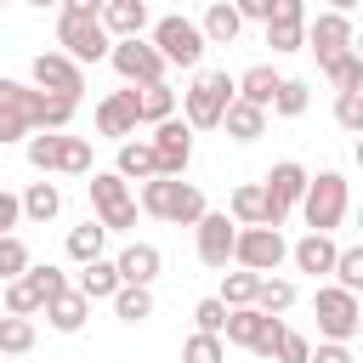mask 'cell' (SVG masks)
I'll list each match as a JSON object with an SVG mask.
<instances>
[{
  "mask_svg": "<svg viewBox=\"0 0 363 363\" xmlns=\"http://www.w3.org/2000/svg\"><path fill=\"white\" fill-rule=\"evenodd\" d=\"M79 102L68 96H51L40 85H23V79H0V142H23L28 130H68Z\"/></svg>",
  "mask_w": 363,
  "mask_h": 363,
  "instance_id": "obj_1",
  "label": "cell"
},
{
  "mask_svg": "<svg viewBox=\"0 0 363 363\" xmlns=\"http://www.w3.org/2000/svg\"><path fill=\"white\" fill-rule=\"evenodd\" d=\"M142 210L159 216V221L193 227L210 204H204V193H199L193 182H182V176H147V182H142Z\"/></svg>",
  "mask_w": 363,
  "mask_h": 363,
  "instance_id": "obj_2",
  "label": "cell"
},
{
  "mask_svg": "<svg viewBox=\"0 0 363 363\" xmlns=\"http://www.w3.org/2000/svg\"><path fill=\"white\" fill-rule=\"evenodd\" d=\"M227 102H233V74H227V68H199L193 85L182 91V119H187L193 130H216Z\"/></svg>",
  "mask_w": 363,
  "mask_h": 363,
  "instance_id": "obj_3",
  "label": "cell"
},
{
  "mask_svg": "<svg viewBox=\"0 0 363 363\" xmlns=\"http://www.w3.org/2000/svg\"><path fill=\"white\" fill-rule=\"evenodd\" d=\"M346 204H352L346 176H340V170H318V176H306V193H301L295 210L306 216L312 233H335V227L346 221Z\"/></svg>",
  "mask_w": 363,
  "mask_h": 363,
  "instance_id": "obj_4",
  "label": "cell"
},
{
  "mask_svg": "<svg viewBox=\"0 0 363 363\" xmlns=\"http://www.w3.org/2000/svg\"><path fill=\"white\" fill-rule=\"evenodd\" d=\"M159 57H164V68H199L204 62V34H199V23H187V17H159L153 23V40H147Z\"/></svg>",
  "mask_w": 363,
  "mask_h": 363,
  "instance_id": "obj_5",
  "label": "cell"
},
{
  "mask_svg": "<svg viewBox=\"0 0 363 363\" xmlns=\"http://www.w3.org/2000/svg\"><path fill=\"white\" fill-rule=\"evenodd\" d=\"M221 335H227L233 346H250L255 357H272V346H278L284 323H278L272 312H261V306H227V323H221Z\"/></svg>",
  "mask_w": 363,
  "mask_h": 363,
  "instance_id": "obj_6",
  "label": "cell"
},
{
  "mask_svg": "<svg viewBox=\"0 0 363 363\" xmlns=\"http://www.w3.org/2000/svg\"><path fill=\"white\" fill-rule=\"evenodd\" d=\"M91 204H96V221L108 233L136 227V199H130V187H125L119 170H91Z\"/></svg>",
  "mask_w": 363,
  "mask_h": 363,
  "instance_id": "obj_7",
  "label": "cell"
},
{
  "mask_svg": "<svg viewBox=\"0 0 363 363\" xmlns=\"http://www.w3.org/2000/svg\"><path fill=\"white\" fill-rule=\"evenodd\" d=\"M233 261L250 267V272H278L289 261V244L278 227H238L233 233Z\"/></svg>",
  "mask_w": 363,
  "mask_h": 363,
  "instance_id": "obj_8",
  "label": "cell"
},
{
  "mask_svg": "<svg viewBox=\"0 0 363 363\" xmlns=\"http://www.w3.org/2000/svg\"><path fill=\"white\" fill-rule=\"evenodd\" d=\"M147 147H153L159 176H187V164H193V125L170 113V119H159V125H153Z\"/></svg>",
  "mask_w": 363,
  "mask_h": 363,
  "instance_id": "obj_9",
  "label": "cell"
},
{
  "mask_svg": "<svg viewBox=\"0 0 363 363\" xmlns=\"http://www.w3.org/2000/svg\"><path fill=\"white\" fill-rule=\"evenodd\" d=\"M261 193H267V221H261V227H284V221H289V210H295V204H301V193H306V170H301L295 159H278V164L267 170Z\"/></svg>",
  "mask_w": 363,
  "mask_h": 363,
  "instance_id": "obj_10",
  "label": "cell"
},
{
  "mask_svg": "<svg viewBox=\"0 0 363 363\" xmlns=\"http://www.w3.org/2000/svg\"><path fill=\"white\" fill-rule=\"evenodd\" d=\"M108 62H113V74H119L125 85H153V79H164V57H159L142 34L113 40V45H108Z\"/></svg>",
  "mask_w": 363,
  "mask_h": 363,
  "instance_id": "obj_11",
  "label": "cell"
},
{
  "mask_svg": "<svg viewBox=\"0 0 363 363\" xmlns=\"http://www.w3.org/2000/svg\"><path fill=\"white\" fill-rule=\"evenodd\" d=\"M318 329H323V340H352V335L363 329L357 295L340 289V284H323V289H318Z\"/></svg>",
  "mask_w": 363,
  "mask_h": 363,
  "instance_id": "obj_12",
  "label": "cell"
},
{
  "mask_svg": "<svg viewBox=\"0 0 363 363\" xmlns=\"http://www.w3.org/2000/svg\"><path fill=\"white\" fill-rule=\"evenodd\" d=\"M57 45L85 68V62H102L113 40H108V28H102L96 17H74V11H62V23H57Z\"/></svg>",
  "mask_w": 363,
  "mask_h": 363,
  "instance_id": "obj_13",
  "label": "cell"
},
{
  "mask_svg": "<svg viewBox=\"0 0 363 363\" xmlns=\"http://www.w3.org/2000/svg\"><path fill=\"white\" fill-rule=\"evenodd\" d=\"M28 74H34L28 85H40V91H51V96H68V102H79V91H85V68H79L68 51H40Z\"/></svg>",
  "mask_w": 363,
  "mask_h": 363,
  "instance_id": "obj_14",
  "label": "cell"
},
{
  "mask_svg": "<svg viewBox=\"0 0 363 363\" xmlns=\"http://www.w3.org/2000/svg\"><path fill=\"white\" fill-rule=\"evenodd\" d=\"M193 233H199V261H204V267H216V272H227V261H233V233H238V221H233L227 210H204V216L193 221Z\"/></svg>",
  "mask_w": 363,
  "mask_h": 363,
  "instance_id": "obj_15",
  "label": "cell"
},
{
  "mask_svg": "<svg viewBox=\"0 0 363 363\" xmlns=\"http://www.w3.org/2000/svg\"><path fill=\"white\" fill-rule=\"evenodd\" d=\"M301 45H312L318 62L335 57V51H352V17H346V11H318V17L306 23V40H301Z\"/></svg>",
  "mask_w": 363,
  "mask_h": 363,
  "instance_id": "obj_16",
  "label": "cell"
},
{
  "mask_svg": "<svg viewBox=\"0 0 363 363\" xmlns=\"http://www.w3.org/2000/svg\"><path fill=\"white\" fill-rule=\"evenodd\" d=\"M136 91H113V96H102L96 102V130L102 136H119V142H130L136 136Z\"/></svg>",
  "mask_w": 363,
  "mask_h": 363,
  "instance_id": "obj_17",
  "label": "cell"
},
{
  "mask_svg": "<svg viewBox=\"0 0 363 363\" xmlns=\"http://www.w3.org/2000/svg\"><path fill=\"white\" fill-rule=\"evenodd\" d=\"M45 323L57 329V335H79L85 329V318H91V301L79 295V289H57V295H45Z\"/></svg>",
  "mask_w": 363,
  "mask_h": 363,
  "instance_id": "obj_18",
  "label": "cell"
},
{
  "mask_svg": "<svg viewBox=\"0 0 363 363\" xmlns=\"http://www.w3.org/2000/svg\"><path fill=\"white\" fill-rule=\"evenodd\" d=\"M96 23L108 28V40H130V34L147 28V6H142V0H102Z\"/></svg>",
  "mask_w": 363,
  "mask_h": 363,
  "instance_id": "obj_19",
  "label": "cell"
},
{
  "mask_svg": "<svg viewBox=\"0 0 363 363\" xmlns=\"http://www.w3.org/2000/svg\"><path fill=\"white\" fill-rule=\"evenodd\" d=\"M113 267H119V284H153L159 267H164V255H159L153 244H125Z\"/></svg>",
  "mask_w": 363,
  "mask_h": 363,
  "instance_id": "obj_20",
  "label": "cell"
},
{
  "mask_svg": "<svg viewBox=\"0 0 363 363\" xmlns=\"http://www.w3.org/2000/svg\"><path fill=\"white\" fill-rule=\"evenodd\" d=\"M221 125H227V136H233V142H255V136L267 130V108H255V102L233 96V102L221 108Z\"/></svg>",
  "mask_w": 363,
  "mask_h": 363,
  "instance_id": "obj_21",
  "label": "cell"
},
{
  "mask_svg": "<svg viewBox=\"0 0 363 363\" xmlns=\"http://www.w3.org/2000/svg\"><path fill=\"white\" fill-rule=\"evenodd\" d=\"M289 261H295L301 272H312V278H323V272L335 267V238H329V233H306L301 244H289Z\"/></svg>",
  "mask_w": 363,
  "mask_h": 363,
  "instance_id": "obj_22",
  "label": "cell"
},
{
  "mask_svg": "<svg viewBox=\"0 0 363 363\" xmlns=\"http://www.w3.org/2000/svg\"><path fill=\"white\" fill-rule=\"evenodd\" d=\"M238 28H244V17L233 11V0H216V6L204 11V23H199L204 45H233V40H238Z\"/></svg>",
  "mask_w": 363,
  "mask_h": 363,
  "instance_id": "obj_23",
  "label": "cell"
},
{
  "mask_svg": "<svg viewBox=\"0 0 363 363\" xmlns=\"http://www.w3.org/2000/svg\"><path fill=\"white\" fill-rule=\"evenodd\" d=\"M130 91H136V119H142V125H159V119L176 113V91H170L164 79H153V85H130Z\"/></svg>",
  "mask_w": 363,
  "mask_h": 363,
  "instance_id": "obj_24",
  "label": "cell"
},
{
  "mask_svg": "<svg viewBox=\"0 0 363 363\" xmlns=\"http://www.w3.org/2000/svg\"><path fill=\"white\" fill-rule=\"evenodd\" d=\"M74 289H79L85 301H108V295L119 289V267L102 261V255H96V261H79V284H74Z\"/></svg>",
  "mask_w": 363,
  "mask_h": 363,
  "instance_id": "obj_25",
  "label": "cell"
},
{
  "mask_svg": "<svg viewBox=\"0 0 363 363\" xmlns=\"http://www.w3.org/2000/svg\"><path fill=\"white\" fill-rule=\"evenodd\" d=\"M45 306V295L34 289V278L28 272H17V278H6L0 284V312H17V318H34Z\"/></svg>",
  "mask_w": 363,
  "mask_h": 363,
  "instance_id": "obj_26",
  "label": "cell"
},
{
  "mask_svg": "<svg viewBox=\"0 0 363 363\" xmlns=\"http://www.w3.org/2000/svg\"><path fill=\"white\" fill-rule=\"evenodd\" d=\"M272 91H278V74H272L267 62H255V68H244V74L233 79V96H244V102H255V108H267Z\"/></svg>",
  "mask_w": 363,
  "mask_h": 363,
  "instance_id": "obj_27",
  "label": "cell"
},
{
  "mask_svg": "<svg viewBox=\"0 0 363 363\" xmlns=\"http://www.w3.org/2000/svg\"><path fill=\"white\" fill-rule=\"evenodd\" d=\"M233 221L238 227H261L267 221V193H261V182H244V187H233Z\"/></svg>",
  "mask_w": 363,
  "mask_h": 363,
  "instance_id": "obj_28",
  "label": "cell"
},
{
  "mask_svg": "<svg viewBox=\"0 0 363 363\" xmlns=\"http://www.w3.org/2000/svg\"><path fill=\"white\" fill-rule=\"evenodd\" d=\"M108 301H113V312H119L125 323H142V318H153V289H147V284H119Z\"/></svg>",
  "mask_w": 363,
  "mask_h": 363,
  "instance_id": "obj_29",
  "label": "cell"
},
{
  "mask_svg": "<svg viewBox=\"0 0 363 363\" xmlns=\"http://www.w3.org/2000/svg\"><path fill=\"white\" fill-rule=\"evenodd\" d=\"M323 74H329L335 91H363V57H357V51H335V57H323Z\"/></svg>",
  "mask_w": 363,
  "mask_h": 363,
  "instance_id": "obj_30",
  "label": "cell"
},
{
  "mask_svg": "<svg viewBox=\"0 0 363 363\" xmlns=\"http://www.w3.org/2000/svg\"><path fill=\"white\" fill-rule=\"evenodd\" d=\"M125 182H147V176H159V164H153V147L147 142H119V164H113Z\"/></svg>",
  "mask_w": 363,
  "mask_h": 363,
  "instance_id": "obj_31",
  "label": "cell"
},
{
  "mask_svg": "<svg viewBox=\"0 0 363 363\" xmlns=\"http://www.w3.org/2000/svg\"><path fill=\"white\" fill-rule=\"evenodd\" d=\"M0 352H6V357H23V352H34V318L0 312Z\"/></svg>",
  "mask_w": 363,
  "mask_h": 363,
  "instance_id": "obj_32",
  "label": "cell"
},
{
  "mask_svg": "<svg viewBox=\"0 0 363 363\" xmlns=\"http://www.w3.org/2000/svg\"><path fill=\"white\" fill-rule=\"evenodd\" d=\"M17 204H23V216H28V221H40V227H45V221H51V216L62 210V193H57L51 182H34V187H28V193H23Z\"/></svg>",
  "mask_w": 363,
  "mask_h": 363,
  "instance_id": "obj_33",
  "label": "cell"
},
{
  "mask_svg": "<svg viewBox=\"0 0 363 363\" xmlns=\"http://www.w3.org/2000/svg\"><path fill=\"white\" fill-rule=\"evenodd\" d=\"M255 284H261V272H250V267H238V272H221V306H255Z\"/></svg>",
  "mask_w": 363,
  "mask_h": 363,
  "instance_id": "obj_34",
  "label": "cell"
},
{
  "mask_svg": "<svg viewBox=\"0 0 363 363\" xmlns=\"http://www.w3.org/2000/svg\"><path fill=\"white\" fill-rule=\"evenodd\" d=\"M255 306H261V312H272V318H278V312H289V306H295V284H289V278L261 272V284H255Z\"/></svg>",
  "mask_w": 363,
  "mask_h": 363,
  "instance_id": "obj_35",
  "label": "cell"
},
{
  "mask_svg": "<svg viewBox=\"0 0 363 363\" xmlns=\"http://www.w3.org/2000/svg\"><path fill=\"white\" fill-rule=\"evenodd\" d=\"M306 102H312V91H306V79H278V91H272V113H284V119H301L306 113Z\"/></svg>",
  "mask_w": 363,
  "mask_h": 363,
  "instance_id": "obj_36",
  "label": "cell"
},
{
  "mask_svg": "<svg viewBox=\"0 0 363 363\" xmlns=\"http://www.w3.org/2000/svg\"><path fill=\"white\" fill-rule=\"evenodd\" d=\"M102 244H108V227H102V221H79V227L68 233V255H74V261H96Z\"/></svg>",
  "mask_w": 363,
  "mask_h": 363,
  "instance_id": "obj_37",
  "label": "cell"
},
{
  "mask_svg": "<svg viewBox=\"0 0 363 363\" xmlns=\"http://www.w3.org/2000/svg\"><path fill=\"white\" fill-rule=\"evenodd\" d=\"M301 40H306L301 17H267V45L272 51H301Z\"/></svg>",
  "mask_w": 363,
  "mask_h": 363,
  "instance_id": "obj_38",
  "label": "cell"
},
{
  "mask_svg": "<svg viewBox=\"0 0 363 363\" xmlns=\"http://www.w3.org/2000/svg\"><path fill=\"white\" fill-rule=\"evenodd\" d=\"M23 153H28V164L34 170H57V153H62V130H40V136H23Z\"/></svg>",
  "mask_w": 363,
  "mask_h": 363,
  "instance_id": "obj_39",
  "label": "cell"
},
{
  "mask_svg": "<svg viewBox=\"0 0 363 363\" xmlns=\"http://www.w3.org/2000/svg\"><path fill=\"white\" fill-rule=\"evenodd\" d=\"M57 170H62V176H91V142H85V136H62Z\"/></svg>",
  "mask_w": 363,
  "mask_h": 363,
  "instance_id": "obj_40",
  "label": "cell"
},
{
  "mask_svg": "<svg viewBox=\"0 0 363 363\" xmlns=\"http://www.w3.org/2000/svg\"><path fill=\"white\" fill-rule=\"evenodd\" d=\"M329 272H335L340 289L357 295V289H363V250H357V244H352V250H335V267H329Z\"/></svg>",
  "mask_w": 363,
  "mask_h": 363,
  "instance_id": "obj_41",
  "label": "cell"
},
{
  "mask_svg": "<svg viewBox=\"0 0 363 363\" xmlns=\"http://www.w3.org/2000/svg\"><path fill=\"white\" fill-rule=\"evenodd\" d=\"M182 363H227V346H221V335H193L187 346H182Z\"/></svg>",
  "mask_w": 363,
  "mask_h": 363,
  "instance_id": "obj_42",
  "label": "cell"
},
{
  "mask_svg": "<svg viewBox=\"0 0 363 363\" xmlns=\"http://www.w3.org/2000/svg\"><path fill=\"white\" fill-rule=\"evenodd\" d=\"M23 267H28V244H23L17 233H0V284H6V278H17Z\"/></svg>",
  "mask_w": 363,
  "mask_h": 363,
  "instance_id": "obj_43",
  "label": "cell"
},
{
  "mask_svg": "<svg viewBox=\"0 0 363 363\" xmlns=\"http://www.w3.org/2000/svg\"><path fill=\"white\" fill-rule=\"evenodd\" d=\"M335 119H340V130H363V91H340L335 96Z\"/></svg>",
  "mask_w": 363,
  "mask_h": 363,
  "instance_id": "obj_44",
  "label": "cell"
},
{
  "mask_svg": "<svg viewBox=\"0 0 363 363\" xmlns=\"http://www.w3.org/2000/svg\"><path fill=\"white\" fill-rule=\"evenodd\" d=\"M306 352H312V340H306V335H295V329H284V335H278V346H272V363H306Z\"/></svg>",
  "mask_w": 363,
  "mask_h": 363,
  "instance_id": "obj_45",
  "label": "cell"
},
{
  "mask_svg": "<svg viewBox=\"0 0 363 363\" xmlns=\"http://www.w3.org/2000/svg\"><path fill=\"white\" fill-rule=\"evenodd\" d=\"M23 272L34 278V289H40V295H57V289H68V278H62V267H51V261H45V267H34V261H28Z\"/></svg>",
  "mask_w": 363,
  "mask_h": 363,
  "instance_id": "obj_46",
  "label": "cell"
},
{
  "mask_svg": "<svg viewBox=\"0 0 363 363\" xmlns=\"http://www.w3.org/2000/svg\"><path fill=\"white\" fill-rule=\"evenodd\" d=\"M193 323H199L204 335H221V323H227V306L210 295V301H199V306H193Z\"/></svg>",
  "mask_w": 363,
  "mask_h": 363,
  "instance_id": "obj_47",
  "label": "cell"
},
{
  "mask_svg": "<svg viewBox=\"0 0 363 363\" xmlns=\"http://www.w3.org/2000/svg\"><path fill=\"white\" fill-rule=\"evenodd\" d=\"M306 363H357V357H352V340H323L318 352H306Z\"/></svg>",
  "mask_w": 363,
  "mask_h": 363,
  "instance_id": "obj_48",
  "label": "cell"
},
{
  "mask_svg": "<svg viewBox=\"0 0 363 363\" xmlns=\"http://www.w3.org/2000/svg\"><path fill=\"white\" fill-rule=\"evenodd\" d=\"M233 11H238L244 23H267V17H272V0H233Z\"/></svg>",
  "mask_w": 363,
  "mask_h": 363,
  "instance_id": "obj_49",
  "label": "cell"
},
{
  "mask_svg": "<svg viewBox=\"0 0 363 363\" xmlns=\"http://www.w3.org/2000/svg\"><path fill=\"white\" fill-rule=\"evenodd\" d=\"M17 221H23V204H17L11 193H0V233H11Z\"/></svg>",
  "mask_w": 363,
  "mask_h": 363,
  "instance_id": "obj_50",
  "label": "cell"
},
{
  "mask_svg": "<svg viewBox=\"0 0 363 363\" xmlns=\"http://www.w3.org/2000/svg\"><path fill=\"white\" fill-rule=\"evenodd\" d=\"M62 11H74V17H96L102 11V0H57Z\"/></svg>",
  "mask_w": 363,
  "mask_h": 363,
  "instance_id": "obj_51",
  "label": "cell"
},
{
  "mask_svg": "<svg viewBox=\"0 0 363 363\" xmlns=\"http://www.w3.org/2000/svg\"><path fill=\"white\" fill-rule=\"evenodd\" d=\"M329 11H346V17H352V11H357V0H329Z\"/></svg>",
  "mask_w": 363,
  "mask_h": 363,
  "instance_id": "obj_52",
  "label": "cell"
},
{
  "mask_svg": "<svg viewBox=\"0 0 363 363\" xmlns=\"http://www.w3.org/2000/svg\"><path fill=\"white\" fill-rule=\"evenodd\" d=\"M28 6H40V11H45V6H57V0H28Z\"/></svg>",
  "mask_w": 363,
  "mask_h": 363,
  "instance_id": "obj_53",
  "label": "cell"
},
{
  "mask_svg": "<svg viewBox=\"0 0 363 363\" xmlns=\"http://www.w3.org/2000/svg\"><path fill=\"white\" fill-rule=\"evenodd\" d=\"M210 6H216V0H210Z\"/></svg>",
  "mask_w": 363,
  "mask_h": 363,
  "instance_id": "obj_54",
  "label": "cell"
},
{
  "mask_svg": "<svg viewBox=\"0 0 363 363\" xmlns=\"http://www.w3.org/2000/svg\"><path fill=\"white\" fill-rule=\"evenodd\" d=\"M176 6H182V0H176Z\"/></svg>",
  "mask_w": 363,
  "mask_h": 363,
  "instance_id": "obj_55",
  "label": "cell"
},
{
  "mask_svg": "<svg viewBox=\"0 0 363 363\" xmlns=\"http://www.w3.org/2000/svg\"><path fill=\"white\" fill-rule=\"evenodd\" d=\"M0 6H6V0H0Z\"/></svg>",
  "mask_w": 363,
  "mask_h": 363,
  "instance_id": "obj_56",
  "label": "cell"
}]
</instances>
